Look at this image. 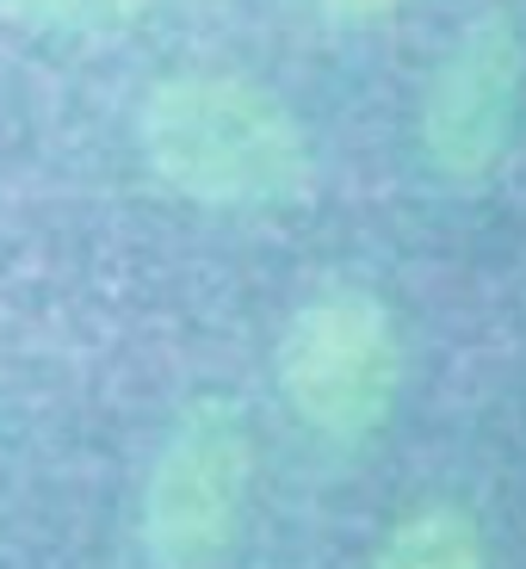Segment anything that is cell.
<instances>
[{"instance_id":"cell-1","label":"cell","mask_w":526,"mask_h":569,"mask_svg":"<svg viewBox=\"0 0 526 569\" xmlns=\"http://www.w3.org/2000/svg\"><path fill=\"white\" fill-rule=\"evenodd\" d=\"M137 149L161 186L205 211H291L316 186L310 130L248 74L186 69L142 93Z\"/></svg>"},{"instance_id":"cell-3","label":"cell","mask_w":526,"mask_h":569,"mask_svg":"<svg viewBox=\"0 0 526 569\" xmlns=\"http://www.w3.org/2000/svg\"><path fill=\"white\" fill-rule=\"evenodd\" d=\"M255 489V427L236 397H192L168 421L137 501L149 569H217L236 551Z\"/></svg>"},{"instance_id":"cell-8","label":"cell","mask_w":526,"mask_h":569,"mask_svg":"<svg viewBox=\"0 0 526 569\" xmlns=\"http://www.w3.org/2000/svg\"><path fill=\"white\" fill-rule=\"evenodd\" d=\"M149 7H161V0H142V13H149Z\"/></svg>"},{"instance_id":"cell-6","label":"cell","mask_w":526,"mask_h":569,"mask_svg":"<svg viewBox=\"0 0 526 569\" xmlns=\"http://www.w3.org/2000/svg\"><path fill=\"white\" fill-rule=\"evenodd\" d=\"M0 19L50 38H106V31L142 19V0H0Z\"/></svg>"},{"instance_id":"cell-2","label":"cell","mask_w":526,"mask_h":569,"mask_svg":"<svg viewBox=\"0 0 526 569\" xmlns=\"http://www.w3.org/2000/svg\"><path fill=\"white\" fill-rule=\"evenodd\" d=\"M272 371L316 440L359 446L385 427L403 390V335L397 316L366 284H322L285 316Z\"/></svg>"},{"instance_id":"cell-5","label":"cell","mask_w":526,"mask_h":569,"mask_svg":"<svg viewBox=\"0 0 526 569\" xmlns=\"http://www.w3.org/2000/svg\"><path fill=\"white\" fill-rule=\"evenodd\" d=\"M371 569H489V551L465 508L427 501V508H415L409 520L390 527V539L378 545Z\"/></svg>"},{"instance_id":"cell-7","label":"cell","mask_w":526,"mask_h":569,"mask_svg":"<svg viewBox=\"0 0 526 569\" xmlns=\"http://www.w3.org/2000/svg\"><path fill=\"white\" fill-rule=\"evenodd\" d=\"M328 19H341V26H378V19H390L403 7V0H316Z\"/></svg>"},{"instance_id":"cell-4","label":"cell","mask_w":526,"mask_h":569,"mask_svg":"<svg viewBox=\"0 0 526 569\" xmlns=\"http://www.w3.org/2000/svg\"><path fill=\"white\" fill-rule=\"evenodd\" d=\"M520 31L502 7H484L458 26V38L446 43V57L434 62L421 87V137L427 168L446 186H484L502 168L514 142V118H520Z\"/></svg>"}]
</instances>
